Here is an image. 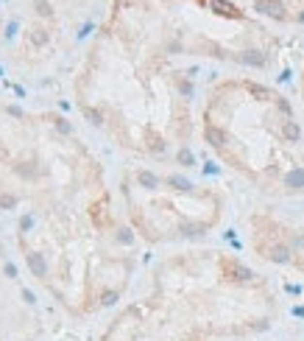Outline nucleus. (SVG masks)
<instances>
[{
  "instance_id": "nucleus-7",
  "label": "nucleus",
  "mask_w": 304,
  "mask_h": 341,
  "mask_svg": "<svg viewBox=\"0 0 304 341\" xmlns=\"http://www.w3.org/2000/svg\"><path fill=\"white\" fill-rule=\"evenodd\" d=\"M17 31H20V25H17V23H9V28H6V36L12 39V36H17Z\"/></svg>"
},
{
  "instance_id": "nucleus-4",
  "label": "nucleus",
  "mask_w": 304,
  "mask_h": 341,
  "mask_svg": "<svg viewBox=\"0 0 304 341\" xmlns=\"http://www.w3.org/2000/svg\"><path fill=\"white\" fill-rule=\"evenodd\" d=\"M31 42H34L36 48H42L48 42V31H42V28H34L31 31Z\"/></svg>"
},
{
  "instance_id": "nucleus-1",
  "label": "nucleus",
  "mask_w": 304,
  "mask_h": 341,
  "mask_svg": "<svg viewBox=\"0 0 304 341\" xmlns=\"http://www.w3.org/2000/svg\"><path fill=\"white\" fill-rule=\"evenodd\" d=\"M257 12L271 14V17H285V12H282V0H259Z\"/></svg>"
},
{
  "instance_id": "nucleus-5",
  "label": "nucleus",
  "mask_w": 304,
  "mask_h": 341,
  "mask_svg": "<svg viewBox=\"0 0 304 341\" xmlns=\"http://www.w3.org/2000/svg\"><path fill=\"white\" fill-rule=\"evenodd\" d=\"M34 6H36V14H39V17H50V14H53V9H50L48 0H34Z\"/></svg>"
},
{
  "instance_id": "nucleus-3",
  "label": "nucleus",
  "mask_w": 304,
  "mask_h": 341,
  "mask_svg": "<svg viewBox=\"0 0 304 341\" xmlns=\"http://www.w3.org/2000/svg\"><path fill=\"white\" fill-rule=\"evenodd\" d=\"M28 263H31L36 277H45V260H42V255H28Z\"/></svg>"
},
{
  "instance_id": "nucleus-2",
  "label": "nucleus",
  "mask_w": 304,
  "mask_h": 341,
  "mask_svg": "<svg viewBox=\"0 0 304 341\" xmlns=\"http://www.w3.org/2000/svg\"><path fill=\"white\" fill-rule=\"evenodd\" d=\"M207 3H209L218 14H226V17H240V12H237L232 3H226V0H207Z\"/></svg>"
},
{
  "instance_id": "nucleus-6",
  "label": "nucleus",
  "mask_w": 304,
  "mask_h": 341,
  "mask_svg": "<svg viewBox=\"0 0 304 341\" xmlns=\"http://www.w3.org/2000/svg\"><path fill=\"white\" fill-rule=\"evenodd\" d=\"M17 205V199H14L12 193H6V196H0V207H6V210H9V207H14Z\"/></svg>"
}]
</instances>
